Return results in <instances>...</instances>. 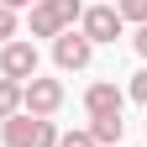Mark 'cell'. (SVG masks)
<instances>
[{"mask_svg": "<svg viewBox=\"0 0 147 147\" xmlns=\"http://www.w3.org/2000/svg\"><path fill=\"white\" fill-rule=\"evenodd\" d=\"M0 137H5V147H58V126L21 110V116L0 121Z\"/></svg>", "mask_w": 147, "mask_h": 147, "instance_id": "cell-1", "label": "cell"}, {"mask_svg": "<svg viewBox=\"0 0 147 147\" xmlns=\"http://www.w3.org/2000/svg\"><path fill=\"white\" fill-rule=\"evenodd\" d=\"M79 16H84L79 0H42V5H32V37H63L74 32Z\"/></svg>", "mask_w": 147, "mask_h": 147, "instance_id": "cell-2", "label": "cell"}, {"mask_svg": "<svg viewBox=\"0 0 147 147\" xmlns=\"http://www.w3.org/2000/svg\"><path fill=\"white\" fill-rule=\"evenodd\" d=\"M21 110H26V116L53 121V116L63 110V79H47V74L26 79V84H21Z\"/></svg>", "mask_w": 147, "mask_h": 147, "instance_id": "cell-3", "label": "cell"}, {"mask_svg": "<svg viewBox=\"0 0 147 147\" xmlns=\"http://www.w3.org/2000/svg\"><path fill=\"white\" fill-rule=\"evenodd\" d=\"M42 74V53H37V42L26 37H16V42H5L0 47V79H16V84H26V79H37Z\"/></svg>", "mask_w": 147, "mask_h": 147, "instance_id": "cell-4", "label": "cell"}, {"mask_svg": "<svg viewBox=\"0 0 147 147\" xmlns=\"http://www.w3.org/2000/svg\"><path fill=\"white\" fill-rule=\"evenodd\" d=\"M79 32H84L95 47H105V42H116V37L126 32V21H121V11H116V5H84Z\"/></svg>", "mask_w": 147, "mask_h": 147, "instance_id": "cell-5", "label": "cell"}, {"mask_svg": "<svg viewBox=\"0 0 147 147\" xmlns=\"http://www.w3.org/2000/svg\"><path fill=\"white\" fill-rule=\"evenodd\" d=\"M89 58H95V42L74 26V32H63V37H53V63H58L63 74H79V68H89Z\"/></svg>", "mask_w": 147, "mask_h": 147, "instance_id": "cell-6", "label": "cell"}, {"mask_svg": "<svg viewBox=\"0 0 147 147\" xmlns=\"http://www.w3.org/2000/svg\"><path fill=\"white\" fill-rule=\"evenodd\" d=\"M121 105H126V89L110 84V79H95V84L84 89V110H89V121H100V116H121Z\"/></svg>", "mask_w": 147, "mask_h": 147, "instance_id": "cell-7", "label": "cell"}, {"mask_svg": "<svg viewBox=\"0 0 147 147\" xmlns=\"http://www.w3.org/2000/svg\"><path fill=\"white\" fill-rule=\"evenodd\" d=\"M89 137H95L100 147H121V137H126V121H121V116H100V121H89Z\"/></svg>", "mask_w": 147, "mask_h": 147, "instance_id": "cell-8", "label": "cell"}, {"mask_svg": "<svg viewBox=\"0 0 147 147\" xmlns=\"http://www.w3.org/2000/svg\"><path fill=\"white\" fill-rule=\"evenodd\" d=\"M21 116V84L16 79H0V121Z\"/></svg>", "mask_w": 147, "mask_h": 147, "instance_id": "cell-9", "label": "cell"}, {"mask_svg": "<svg viewBox=\"0 0 147 147\" xmlns=\"http://www.w3.org/2000/svg\"><path fill=\"white\" fill-rule=\"evenodd\" d=\"M110 5L121 11V21H131V26H147V0H110Z\"/></svg>", "mask_w": 147, "mask_h": 147, "instance_id": "cell-10", "label": "cell"}, {"mask_svg": "<svg viewBox=\"0 0 147 147\" xmlns=\"http://www.w3.org/2000/svg\"><path fill=\"white\" fill-rule=\"evenodd\" d=\"M58 147H100V142L89 137V126H84V131H58Z\"/></svg>", "mask_w": 147, "mask_h": 147, "instance_id": "cell-11", "label": "cell"}, {"mask_svg": "<svg viewBox=\"0 0 147 147\" xmlns=\"http://www.w3.org/2000/svg\"><path fill=\"white\" fill-rule=\"evenodd\" d=\"M126 95H131L137 105H147V68H137V74H131V84H126Z\"/></svg>", "mask_w": 147, "mask_h": 147, "instance_id": "cell-12", "label": "cell"}, {"mask_svg": "<svg viewBox=\"0 0 147 147\" xmlns=\"http://www.w3.org/2000/svg\"><path fill=\"white\" fill-rule=\"evenodd\" d=\"M5 42H16V11L0 5V47H5Z\"/></svg>", "mask_w": 147, "mask_h": 147, "instance_id": "cell-13", "label": "cell"}, {"mask_svg": "<svg viewBox=\"0 0 147 147\" xmlns=\"http://www.w3.org/2000/svg\"><path fill=\"white\" fill-rule=\"evenodd\" d=\"M131 47H137L142 58H147V26H137V32H131Z\"/></svg>", "mask_w": 147, "mask_h": 147, "instance_id": "cell-14", "label": "cell"}, {"mask_svg": "<svg viewBox=\"0 0 147 147\" xmlns=\"http://www.w3.org/2000/svg\"><path fill=\"white\" fill-rule=\"evenodd\" d=\"M5 11H32V5H42V0H0Z\"/></svg>", "mask_w": 147, "mask_h": 147, "instance_id": "cell-15", "label": "cell"}]
</instances>
